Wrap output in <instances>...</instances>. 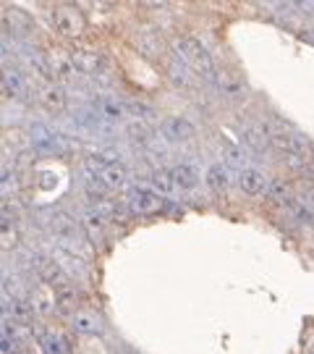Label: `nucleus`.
<instances>
[{"instance_id": "nucleus-11", "label": "nucleus", "mask_w": 314, "mask_h": 354, "mask_svg": "<svg viewBox=\"0 0 314 354\" xmlns=\"http://www.w3.org/2000/svg\"><path fill=\"white\" fill-rule=\"evenodd\" d=\"M163 134L168 137V140L173 142H186L191 134H194V127L188 124L186 118H178V115H173V118H165L163 121Z\"/></svg>"}, {"instance_id": "nucleus-5", "label": "nucleus", "mask_w": 314, "mask_h": 354, "mask_svg": "<svg viewBox=\"0 0 314 354\" xmlns=\"http://www.w3.org/2000/svg\"><path fill=\"white\" fill-rule=\"evenodd\" d=\"M128 210L137 215H152L163 210V197L150 189H134L128 194Z\"/></svg>"}, {"instance_id": "nucleus-19", "label": "nucleus", "mask_w": 314, "mask_h": 354, "mask_svg": "<svg viewBox=\"0 0 314 354\" xmlns=\"http://www.w3.org/2000/svg\"><path fill=\"white\" fill-rule=\"evenodd\" d=\"M150 181H152V187H155V192H160V194H170V192L176 189V184H173V174H170L168 168H155Z\"/></svg>"}, {"instance_id": "nucleus-28", "label": "nucleus", "mask_w": 314, "mask_h": 354, "mask_svg": "<svg viewBox=\"0 0 314 354\" xmlns=\"http://www.w3.org/2000/svg\"><path fill=\"white\" fill-rule=\"evenodd\" d=\"M241 137H244V145H246V147H251V150H262V147H264V140L251 127L241 129Z\"/></svg>"}, {"instance_id": "nucleus-32", "label": "nucleus", "mask_w": 314, "mask_h": 354, "mask_svg": "<svg viewBox=\"0 0 314 354\" xmlns=\"http://www.w3.org/2000/svg\"><path fill=\"white\" fill-rule=\"evenodd\" d=\"M296 8L309 16V13H314V0H306V3H296Z\"/></svg>"}, {"instance_id": "nucleus-12", "label": "nucleus", "mask_w": 314, "mask_h": 354, "mask_svg": "<svg viewBox=\"0 0 314 354\" xmlns=\"http://www.w3.org/2000/svg\"><path fill=\"white\" fill-rule=\"evenodd\" d=\"M204 181H207V187L213 192H223L230 187V171H228V165L223 163H215L207 168V174H204Z\"/></svg>"}, {"instance_id": "nucleus-24", "label": "nucleus", "mask_w": 314, "mask_h": 354, "mask_svg": "<svg viewBox=\"0 0 314 354\" xmlns=\"http://www.w3.org/2000/svg\"><path fill=\"white\" fill-rule=\"evenodd\" d=\"M97 108H100V113L105 115V118H121L124 115V102L115 100V97H100L97 100Z\"/></svg>"}, {"instance_id": "nucleus-4", "label": "nucleus", "mask_w": 314, "mask_h": 354, "mask_svg": "<svg viewBox=\"0 0 314 354\" xmlns=\"http://www.w3.org/2000/svg\"><path fill=\"white\" fill-rule=\"evenodd\" d=\"M29 142H32V147L37 152H63L71 142L66 140L63 134H58V131H52V129L42 127V124H35L32 127V131H29Z\"/></svg>"}, {"instance_id": "nucleus-10", "label": "nucleus", "mask_w": 314, "mask_h": 354, "mask_svg": "<svg viewBox=\"0 0 314 354\" xmlns=\"http://www.w3.org/2000/svg\"><path fill=\"white\" fill-rule=\"evenodd\" d=\"M170 174H173L176 189H181V192L194 189V187L199 184V171H197L191 163H178L176 168H170Z\"/></svg>"}, {"instance_id": "nucleus-14", "label": "nucleus", "mask_w": 314, "mask_h": 354, "mask_svg": "<svg viewBox=\"0 0 314 354\" xmlns=\"http://www.w3.org/2000/svg\"><path fill=\"white\" fill-rule=\"evenodd\" d=\"M29 299H32V304H35V313H37V315H50L52 310H58V307H55V291L50 294L45 283L32 291Z\"/></svg>"}, {"instance_id": "nucleus-31", "label": "nucleus", "mask_w": 314, "mask_h": 354, "mask_svg": "<svg viewBox=\"0 0 314 354\" xmlns=\"http://www.w3.org/2000/svg\"><path fill=\"white\" fill-rule=\"evenodd\" d=\"M302 200H304V203H306V205H309V207H312V210H314V187H306V189H304Z\"/></svg>"}, {"instance_id": "nucleus-8", "label": "nucleus", "mask_w": 314, "mask_h": 354, "mask_svg": "<svg viewBox=\"0 0 314 354\" xmlns=\"http://www.w3.org/2000/svg\"><path fill=\"white\" fill-rule=\"evenodd\" d=\"M37 100L42 108H48L52 113H61L66 108V92L58 82H45L42 87L37 89Z\"/></svg>"}, {"instance_id": "nucleus-29", "label": "nucleus", "mask_w": 314, "mask_h": 354, "mask_svg": "<svg viewBox=\"0 0 314 354\" xmlns=\"http://www.w3.org/2000/svg\"><path fill=\"white\" fill-rule=\"evenodd\" d=\"M84 223H87V228H89V234H92V236L102 234V215H97L95 210H89V213L84 215Z\"/></svg>"}, {"instance_id": "nucleus-1", "label": "nucleus", "mask_w": 314, "mask_h": 354, "mask_svg": "<svg viewBox=\"0 0 314 354\" xmlns=\"http://www.w3.org/2000/svg\"><path fill=\"white\" fill-rule=\"evenodd\" d=\"M173 50H176V55L184 61V66H188L191 71H197V74H202L204 79H210V82H217L220 71H217V66H215L210 50L202 45L199 39L178 37L176 45H173Z\"/></svg>"}, {"instance_id": "nucleus-17", "label": "nucleus", "mask_w": 314, "mask_h": 354, "mask_svg": "<svg viewBox=\"0 0 314 354\" xmlns=\"http://www.w3.org/2000/svg\"><path fill=\"white\" fill-rule=\"evenodd\" d=\"M58 266L66 270V273H87V260H81V257H76V254H71V252H66V250H55V257H52Z\"/></svg>"}, {"instance_id": "nucleus-13", "label": "nucleus", "mask_w": 314, "mask_h": 354, "mask_svg": "<svg viewBox=\"0 0 314 354\" xmlns=\"http://www.w3.org/2000/svg\"><path fill=\"white\" fill-rule=\"evenodd\" d=\"M71 326L76 328V333H84V336L102 333V320L95 313H76V315H71Z\"/></svg>"}, {"instance_id": "nucleus-2", "label": "nucleus", "mask_w": 314, "mask_h": 354, "mask_svg": "<svg viewBox=\"0 0 314 354\" xmlns=\"http://www.w3.org/2000/svg\"><path fill=\"white\" fill-rule=\"evenodd\" d=\"M52 26L66 37H79L84 32V16L76 6H55L52 8Z\"/></svg>"}, {"instance_id": "nucleus-22", "label": "nucleus", "mask_w": 314, "mask_h": 354, "mask_svg": "<svg viewBox=\"0 0 314 354\" xmlns=\"http://www.w3.org/2000/svg\"><path fill=\"white\" fill-rule=\"evenodd\" d=\"M55 307H58L61 313L76 315V294H74V289H71V286L55 291Z\"/></svg>"}, {"instance_id": "nucleus-33", "label": "nucleus", "mask_w": 314, "mask_h": 354, "mask_svg": "<svg viewBox=\"0 0 314 354\" xmlns=\"http://www.w3.org/2000/svg\"><path fill=\"white\" fill-rule=\"evenodd\" d=\"M309 349H312V352H314V342H312V344H309Z\"/></svg>"}, {"instance_id": "nucleus-23", "label": "nucleus", "mask_w": 314, "mask_h": 354, "mask_svg": "<svg viewBox=\"0 0 314 354\" xmlns=\"http://www.w3.org/2000/svg\"><path fill=\"white\" fill-rule=\"evenodd\" d=\"M39 336H42V339H39V346L45 349V354H66V344H63L61 336H55L50 330H42Z\"/></svg>"}, {"instance_id": "nucleus-20", "label": "nucleus", "mask_w": 314, "mask_h": 354, "mask_svg": "<svg viewBox=\"0 0 314 354\" xmlns=\"http://www.w3.org/2000/svg\"><path fill=\"white\" fill-rule=\"evenodd\" d=\"M312 142L306 140L304 134H299V131H288V150H286V155H296V158H302V155H306V152H312Z\"/></svg>"}, {"instance_id": "nucleus-6", "label": "nucleus", "mask_w": 314, "mask_h": 354, "mask_svg": "<svg viewBox=\"0 0 314 354\" xmlns=\"http://www.w3.org/2000/svg\"><path fill=\"white\" fill-rule=\"evenodd\" d=\"M239 187L244 194H249V197H259L264 192L270 189V181L264 176L259 168H254V165H246L244 171L239 174Z\"/></svg>"}, {"instance_id": "nucleus-3", "label": "nucleus", "mask_w": 314, "mask_h": 354, "mask_svg": "<svg viewBox=\"0 0 314 354\" xmlns=\"http://www.w3.org/2000/svg\"><path fill=\"white\" fill-rule=\"evenodd\" d=\"M32 268L37 270V276L39 281L45 283V286H50L52 291H58V289H66L68 286V273L63 270L55 260H50V257H42V254H35L32 257Z\"/></svg>"}, {"instance_id": "nucleus-26", "label": "nucleus", "mask_w": 314, "mask_h": 354, "mask_svg": "<svg viewBox=\"0 0 314 354\" xmlns=\"http://www.w3.org/2000/svg\"><path fill=\"white\" fill-rule=\"evenodd\" d=\"M267 194L273 197V200H277V203L288 205L293 197H291V187L288 184H283V181H275V184H270V189H267Z\"/></svg>"}, {"instance_id": "nucleus-16", "label": "nucleus", "mask_w": 314, "mask_h": 354, "mask_svg": "<svg viewBox=\"0 0 314 354\" xmlns=\"http://www.w3.org/2000/svg\"><path fill=\"white\" fill-rule=\"evenodd\" d=\"M100 181L108 189H121V187H126V181H128V171L124 168V163H113L100 174Z\"/></svg>"}, {"instance_id": "nucleus-30", "label": "nucleus", "mask_w": 314, "mask_h": 354, "mask_svg": "<svg viewBox=\"0 0 314 354\" xmlns=\"http://www.w3.org/2000/svg\"><path fill=\"white\" fill-rule=\"evenodd\" d=\"M128 111L137 115H144V118H152V115H155L150 105H144V102H128Z\"/></svg>"}, {"instance_id": "nucleus-9", "label": "nucleus", "mask_w": 314, "mask_h": 354, "mask_svg": "<svg viewBox=\"0 0 314 354\" xmlns=\"http://www.w3.org/2000/svg\"><path fill=\"white\" fill-rule=\"evenodd\" d=\"M45 58H48V64H50L55 79H61V82H71V79H74V64H71V55H66V53H61V50H50Z\"/></svg>"}, {"instance_id": "nucleus-25", "label": "nucleus", "mask_w": 314, "mask_h": 354, "mask_svg": "<svg viewBox=\"0 0 314 354\" xmlns=\"http://www.w3.org/2000/svg\"><path fill=\"white\" fill-rule=\"evenodd\" d=\"M288 210L296 215L302 223H306V226H309V223H314V210L304 203V200H296V197H293V200L288 203Z\"/></svg>"}, {"instance_id": "nucleus-18", "label": "nucleus", "mask_w": 314, "mask_h": 354, "mask_svg": "<svg viewBox=\"0 0 314 354\" xmlns=\"http://www.w3.org/2000/svg\"><path fill=\"white\" fill-rule=\"evenodd\" d=\"M223 155H226L228 165H236V168H246V147H241L236 142L223 140Z\"/></svg>"}, {"instance_id": "nucleus-15", "label": "nucleus", "mask_w": 314, "mask_h": 354, "mask_svg": "<svg viewBox=\"0 0 314 354\" xmlns=\"http://www.w3.org/2000/svg\"><path fill=\"white\" fill-rule=\"evenodd\" d=\"M3 87L11 97H26L29 89H26V79L16 68H3Z\"/></svg>"}, {"instance_id": "nucleus-34", "label": "nucleus", "mask_w": 314, "mask_h": 354, "mask_svg": "<svg viewBox=\"0 0 314 354\" xmlns=\"http://www.w3.org/2000/svg\"><path fill=\"white\" fill-rule=\"evenodd\" d=\"M312 158H314V150H312Z\"/></svg>"}, {"instance_id": "nucleus-21", "label": "nucleus", "mask_w": 314, "mask_h": 354, "mask_svg": "<svg viewBox=\"0 0 314 354\" xmlns=\"http://www.w3.org/2000/svg\"><path fill=\"white\" fill-rule=\"evenodd\" d=\"M0 231H3V234H0V247H3L6 252H11L13 247L19 244V228H16V223H13V221H6V218H3Z\"/></svg>"}, {"instance_id": "nucleus-7", "label": "nucleus", "mask_w": 314, "mask_h": 354, "mask_svg": "<svg viewBox=\"0 0 314 354\" xmlns=\"http://www.w3.org/2000/svg\"><path fill=\"white\" fill-rule=\"evenodd\" d=\"M71 64H74L76 74H95L100 71L105 58L97 50H87V48H76L71 50Z\"/></svg>"}, {"instance_id": "nucleus-27", "label": "nucleus", "mask_w": 314, "mask_h": 354, "mask_svg": "<svg viewBox=\"0 0 314 354\" xmlns=\"http://www.w3.org/2000/svg\"><path fill=\"white\" fill-rule=\"evenodd\" d=\"M168 74H170V79H173L176 84H184V87H186V84H188V74H186V68H184V66L178 64V61H173V58L168 61Z\"/></svg>"}]
</instances>
